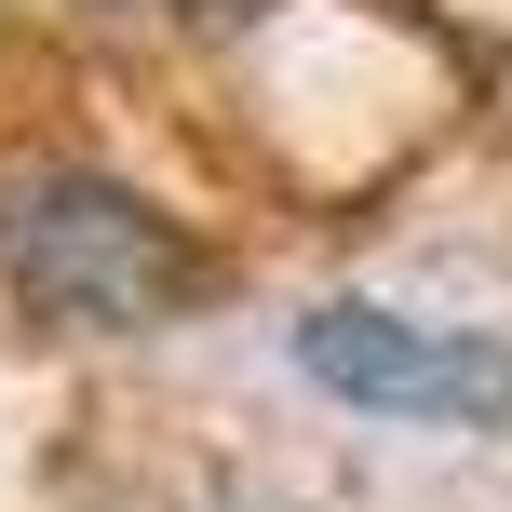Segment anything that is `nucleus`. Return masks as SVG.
Instances as JSON below:
<instances>
[{"label": "nucleus", "mask_w": 512, "mask_h": 512, "mask_svg": "<svg viewBox=\"0 0 512 512\" xmlns=\"http://www.w3.org/2000/svg\"><path fill=\"white\" fill-rule=\"evenodd\" d=\"M297 378L337 391L364 418H405V432H512V337L472 324H418L378 297H324L297 324Z\"/></svg>", "instance_id": "obj_2"}, {"label": "nucleus", "mask_w": 512, "mask_h": 512, "mask_svg": "<svg viewBox=\"0 0 512 512\" xmlns=\"http://www.w3.org/2000/svg\"><path fill=\"white\" fill-rule=\"evenodd\" d=\"M0 270H14V297L41 310V324H68V337H149V324L189 310L203 256H189V230L149 203V189H122V176H14L0 189Z\"/></svg>", "instance_id": "obj_1"}]
</instances>
